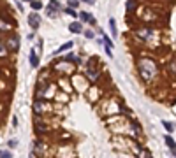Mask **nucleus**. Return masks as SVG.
<instances>
[{"label": "nucleus", "mask_w": 176, "mask_h": 158, "mask_svg": "<svg viewBox=\"0 0 176 158\" xmlns=\"http://www.w3.org/2000/svg\"><path fill=\"white\" fill-rule=\"evenodd\" d=\"M102 42H104V46H108V48H113V42H111V39H109L108 35H104V39H102Z\"/></svg>", "instance_id": "4468645a"}, {"label": "nucleus", "mask_w": 176, "mask_h": 158, "mask_svg": "<svg viewBox=\"0 0 176 158\" xmlns=\"http://www.w3.org/2000/svg\"><path fill=\"white\" fill-rule=\"evenodd\" d=\"M7 48L11 49V51H18V49H19V40H18L16 35H13V37L7 39Z\"/></svg>", "instance_id": "20e7f679"}, {"label": "nucleus", "mask_w": 176, "mask_h": 158, "mask_svg": "<svg viewBox=\"0 0 176 158\" xmlns=\"http://www.w3.org/2000/svg\"><path fill=\"white\" fill-rule=\"evenodd\" d=\"M151 35V30L150 28H141V30H137V37H141V39H148Z\"/></svg>", "instance_id": "6e6552de"}, {"label": "nucleus", "mask_w": 176, "mask_h": 158, "mask_svg": "<svg viewBox=\"0 0 176 158\" xmlns=\"http://www.w3.org/2000/svg\"><path fill=\"white\" fill-rule=\"evenodd\" d=\"M30 5H32L34 11H41V9H43V4L37 2V0H32V2H30Z\"/></svg>", "instance_id": "9b49d317"}, {"label": "nucleus", "mask_w": 176, "mask_h": 158, "mask_svg": "<svg viewBox=\"0 0 176 158\" xmlns=\"http://www.w3.org/2000/svg\"><path fill=\"white\" fill-rule=\"evenodd\" d=\"M28 25L32 26L34 30H35V28H39V25H41V18H39V14H37V13H32V14L28 16Z\"/></svg>", "instance_id": "7ed1b4c3"}, {"label": "nucleus", "mask_w": 176, "mask_h": 158, "mask_svg": "<svg viewBox=\"0 0 176 158\" xmlns=\"http://www.w3.org/2000/svg\"><path fill=\"white\" fill-rule=\"evenodd\" d=\"M109 26H111V34H113V37H116V35H118V30H116L115 19H109Z\"/></svg>", "instance_id": "1a4fd4ad"}, {"label": "nucleus", "mask_w": 176, "mask_h": 158, "mask_svg": "<svg viewBox=\"0 0 176 158\" xmlns=\"http://www.w3.org/2000/svg\"><path fill=\"white\" fill-rule=\"evenodd\" d=\"M69 30L72 32V34H81V32H83V26H81V23H76V21H74V23L69 25Z\"/></svg>", "instance_id": "423d86ee"}, {"label": "nucleus", "mask_w": 176, "mask_h": 158, "mask_svg": "<svg viewBox=\"0 0 176 158\" xmlns=\"http://www.w3.org/2000/svg\"><path fill=\"white\" fill-rule=\"evenodd\" d=\"M78 4H79V2H78V0H69V5H70V7H76Z\"/></svg>", "instance_id": "6ab92c4d"}, {"label": "nucleus", "mask_w": 176, "mask_h": 158, "mask_svg": "<svg viewBox=\"0 0 176 158\" xmlns=\"http://www.w3.org/2000/svg\"><path fill=\"white\" fill-rule=\"evenodd\" d=\"M164 141H165V144H167V147H169V149H174V147H176V142L171 139L169 135H165V139H164Z\"/></svg>", "instance_id": "9d476101"}, {"label": "nucleus", "mask_w": 176, "mask_h": 158, "mask_svg": "<svg viewBox=\"0 0 176 158\" xmlns=\"http://www.w3.org/2000/svg\"><path fill=\"white\" fill-rule=\"evenodd\" d=\"M86 77H88V79H90L92 83H95V81L99 79V70H97V69H92V67H90V69L86 70Z\"/></svg>", "instance_id": "39448f33"}, {"label": "nucleus", "mask_w": 176, "mask_h": 158, "mask_svg": "<svg viewBox=\"0 0 176 158\" xmlns=\"http://www.w3.org/2000/svg\"><path fill=\"white\" fill-rule=\"evenodd\" d=\"M162 125L165 126V130H167V132H173V130H174V128H173V125H171L169 121H162Z\"/></svg>", "instance_id": "dca6fc26"}, {"label": "nucleus", "mask_w": 176, "mask_h": 158, "mask_svg": "<svg viewBox=\"0 0 176 158\" xmlns=\"http://www.w3.org/2000/svg\"><path fill=\"white\" fill-rule=\"evenodd\" d=\"M171 153H173V155L176 156V147H174V149H171Z\"/></svg>", "instance_id": "b1692460"}, {"label": "nucleus", "mask_w": 176, "mask_h": 158, "mask_svg": "<svg viewBox=\"0 0 176 158\" xmlns=\"http://www.w3.org/2000/svg\"><path fill=\"white\" fill-rule=\"evenodd\" d=\"M16 144H18V141H14V139L9 141V146H11V147H16Z\"/></svg>", "instance_id": "412c9836"}, {"label": "nucleus", "mask_w": 176, "mask_h": 158, "mask_svg": "<svg viewBox=\"0 0 176 158\" xmlns=\"http://www.w3.org/2000/svg\"><path fill=\"white\" fill-rule=\"evenodd\" d=\"M2 156H4V158H9V156H11V151H7V149H4V151H2Z\"/></svg>", "instance_id": "aec40b11"}, {"label": "nucleus", "mask_w": 176, "mask_h": 158, "mask_svg": "<svg viewBox=\"0 0 176 158\" xmlns=\"http://www.w3.org/2000/svg\"><path fill=\"white\" fill-rule=\"evenodd\" d=\"M137 70H139V74H141L143 79L150 81V79H153L155 74H157V65H155L150 58H141V60L137 61Z\"/></svg>", "instance_id": "f257e3e1"}, {"label": "nucleus", "mask_w": 176, "mask_h": 158, "mask_svg": "<svg viewBox=\"0 0 176 158\" xmlns=\"http://www.w3.org/2000/svg\"><path fill=\"white\" fill-rule=\"evenodd\" d=\"M134 7H136V4H134V0H129V2H127V11L130 13V11H132Z\"/></svg>", "instance_id": "f3484780"}, {"label": "nucleus", "mask_w": 176, "mask_h": 158, "mask_svg": "<svg viewBox=\"0 0 176 158\" xmlns=\"http://www.w3.org/2000/svg\"><path fill=\"white\" fill-rule=\"evenodd\" d=\"M72 44H74V42H65V44L62 46V48H60L56 53H62V51H65V49H70V48H72Z\"/></svg>", "instance_id": "f8f14e48"}, {"label": "nucleus", "mask_w": 176, "mask_h": 158, "mask_svg": "<svg viewBox=\"0 0 176 158\" xmlns=\"http://www.w3.org/2000/svg\"><path fill=\"white\" fill-rule=\"evenodd\" d=\"M25 2H32V0H25Z\"/></svg>", "instance_id": "393cba45"}, {"label": "nucleus", "mask_w": 176, "mask_h": 158, "mask_svg": "<svg viewBox=\"0 0 176 158\" xmlns=\"http://www.w3.org/2000/svg\"><path fill=\"white\" fill-rule=\"evenodd\" d=\"M30 65H32L34 69H35V67L39 65V56L35 55V51H34V49L30 51Z\"/></svg>", "instance_id": "0eeeda50"}, {"label": "nucleus", "mask_w": 176, "mask_h": 158, "mask_svg": "<svg viewBox=\"0 0 176 158\" xmlns=\"http://www.w3.org/2000/svg\"><path fill=\"white\" fill-rule=\"evenodd\" d=\"M85 37H86V39H94V32H92V30H86V32H85Z\"/></svg>", "instance_id": "a211bd4d"}, {"label": "nucleus", "mask_w": 176, "mask_h": 158, "mask_svg": "<svg viewBox=\"0 0 176 158\" xmlns=\"http://www.w3.org/2000/svg\"><path fill=\"white\" fill-rule=\"evenodd\" d=\"M60 9H62V5H60L58 0H49V5H48V14L49 16H55Z\"/></svg>", "instance_id": "f03ea898"}, {"label": "nucleus", "mask_w": 176, "mask_h": 158, "mask_svg": "<svg viewBox=\"0 0 176 158\" xmlns=\"http://www.w3.org/2000/svg\"><path fill=\"white\" fill-rule=\"evenodd\" d=\"M79 18H81V21H92L88 13H79Z\"/></svg>", "instance_id": "ddd939ff"}, {"label": "nucleus", "mask_w": 176, "mask_h": 158, "mask_svg": "<svg viewBox=\"0 0 176 158\" xmlns=\"http://www.w3.org/2000/svg\"><path fill=\"white\" fill-rule=\"evenodd\" d=\"M169 72H171V74H176V60H173V61L169 63Z\"/></svg>", "instance_id": "2eb2a0df"}, {"label": "nucleus", "mask_w": 176, "mask_h": 158, "mask_svg": "<svg viewBox=\"0 0 176 158\" xmlns=\"http://www.w3.org/2000/svg\"><path fill=\"white\" fill-rule=\"evenodd\" d=\"M65 13H67V14H70V16H76V13H74V11H72L70 7H69V9H65Z\"/></svg>", "instance_id": "4be33fe9"}, {"label": "nucleus", "mask_w": 176, "mask_h": 158, "mask_svg": "<svg viewBox=\"0 0 176 158\" xmlns=\"http://www.w3.org/2000/svg\"><path fill=\"white\" fill-rule=\"evenodd\" d=\"M81 2H85V4H94L92 0H81Z\"/></svg>", "instance_id": "5701e85b"}]
</instances>
